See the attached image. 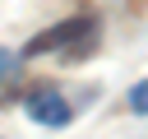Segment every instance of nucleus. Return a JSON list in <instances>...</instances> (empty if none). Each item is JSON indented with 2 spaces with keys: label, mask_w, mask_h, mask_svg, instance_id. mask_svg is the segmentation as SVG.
<instances>
[{
  "label": "nucleus",
  "mask_w": 148,
  "mask_h": 139,
  "mask_svg": "<svg viewBox=\"0 0 148 139\" xmlns=\"http://www.w3.org/2000/svg\"><path fill=\"white\" fill-rule=\"evenodd\" d=\"M130 111H134V116H148V79H139V83L130 88Z\"/></svg>",
  "instance_id": "3"
},
{
  "label": "nucleus",
  "mask_w": 148,
  "mask_h": 139,
  "mask_svg": "<svg viewBox=\"0 0 148 139\" xmlns=\"http://www.w3.org/2000/svg\"><path fill=\"white\" fill-rule=\"evenodd\" d=\"M14 74H18V56L0 46V79H14Z\"/></svg>",
  "instance_id": "4"
},
{
  "label": "nucleus",
  "mask_w": 148,
  "mask_h": 139,
  "mask_svg": "<svg viewBox=\"0 0 148 139\" xmlns=\"http://www.w3.org/2000/svg\"><path fill=\"white\" fill-rule=\"evenodd\" d=\"M28 116H32L37 125H51V130H65L74 111H69V102H65V97H60L56 88H37V93L28 97Z\"/></svg>",
  "instance_id": "2"
},
{
  "label": "nucleus",
  "mask_w": 148,
  "mask_h": 139,
  "mask_svg": "<svg viewBox=\"0 0 148 139\" xmlns=\"http://www.w3.org/2000/svg\"><path fill=\"white\" fill-rule=\"evenodd\" d=\"M92 37H97V19H92V14H74V19H65V23H56V28L37 32V37H32L28 46H23V56H46V51H65L69 60H79V56H88Z\"/></svg>",
  "instance_id": "1"
}]
</instances>
